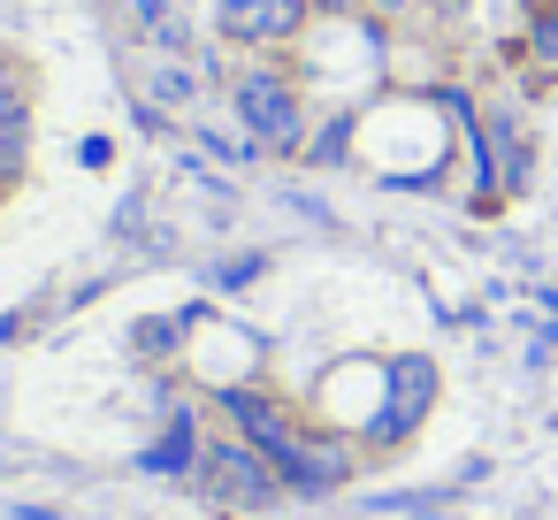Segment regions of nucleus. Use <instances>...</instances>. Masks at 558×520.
Masks as SVG:
<instances>
[{"instance_id":"nucleus-1","label":"nucleus","mask_w":558,"mask_h":520,"mask_svg":"<svg viewBox=\"0 0 558 520\" xmlns=\"http://www.w3.org/2000/svg\"><path fill=\"white\" fill-rule=\"evenodd\" d=\"M230 108H238V123L253 131V146H268V154H299V146H306V108H299V85H291V77H276V70H238Z\"/></svg>"},{"instance_id":"nucleus-2","label":"nucleus","mask_w":558,"mask_h":520,"mask_svg":"<svg viewBox=\"0 0 558 520\" xmlns=\"http://www.w3.org/2000/svg\"><path fill=\"white\" fill-rule=\"evenodd\" d=\"M199 482H207L215 497L253 505V512L283 505V474H276V467L260 459V444H245V436H207V451H199Z\"/></svg>"},{"instance_id":"nucleus-3","label":"nucleus","mask_w":558,"mask_h":520,"mask_svg":"<svg viewBox=\"0 0 558 520\" xmlns=\"http://www.w3.org/2000/svg\"><path fill=\"white\" fill-rule=\"evenodd\" d=\"M222 421L245 436V444H260V459L283 474L299 451H306V428H299V413L283 406V398H268V390H222Z\"/></svg>"},{"instance_id":"nucleus-4","label":"nucleus","mask_w":558,"mask_h":520,"mask_svg":"<svg viewBox=\"0 0 558 520\" xmlns=\"http://www.w3.org/2000/svg\"><path fill=\"white\" fill-rule=\"evenodd\" d=\"M306 16H314V0H222L215 32L230 47H283V39L306 32Z\"/></svg>"},{"instance_id":"nucleus-5","label":"nucleus","mask_w":558,"mask_h":520,"mask_svg":"<svg viewBox=\"0 0 558 520\" xmlns=\"http://www.w3.org/2000/svg\"><path fill=\"white\" fill-rule=\"evenodd\" d=\"M428 398H436V367H428V360H398V398H390V421H383V428H390V436L413 428V421L428 413Z\"/></svg>"},{"instance_id":"nucleus-6","label":"nucleus","mask_w":558,"mask_h":520,"mask_svg":"<svg viewBox=\"0 0 558 520\" xmlns=\"http://www.w3.org/2000/svg\"><path fill=\"white\" fill-rule=\"evenodd\" d=\"M138 32L161 55H184V16H169V0H138Z\"/></svg>"},{"instance_id":"nucleus-7","label":"nucleus","mask_w":558,"mask_h":520,"mask_svg":"<svg viewBox=\"0 0 558 520\" xmlns=\"http://www.w3.org/2000/svg\"><path fill=\"white\" fill-rule=\"evenodd\" d=\"M154 100L161 108H184L192 100V70H154Z\"/></svg>"},{"instance_id":"nucleus-8","label":"nucleus","mask_w":558,"mask_h":520,"mask_svg":"<svg viewBox=\"0 0 558 520\" xmlns=\"http://www.w3.org/2000/svg\"><path fill=\"white\" fill-rule=\"evenodd\" d=\"M535 47H543V55H550V62H558V9H550V16H543V24H535Z\"/></svg>"},{"instance_id":"nucleus-9","label":"nucleus","mask_w":558,"mask_h":520,"mask_svg":"<svg viewBox=\"0 0 558 520\" xmlns=\"http://www.w3.org/2000/svg\"><path fill=\"white\" fill-rule=\"evenodd\" d=\"M367 9H375V16H405V9H413V0H367Z\"/></svg>"},{"instance_id":"nucleus-10","label":"nucleus","mask_w":558,"mask_h":520,"mask_svg":"<svg viewBox=\"0 0 558 520\" xmlns=\"http://www.w3.org/2000/svg\"><path fill=\"white\" fill-rule=\"evenodd\" d=\"M314 9H360V0H314Z\"/></svg>"}]
</instances>
